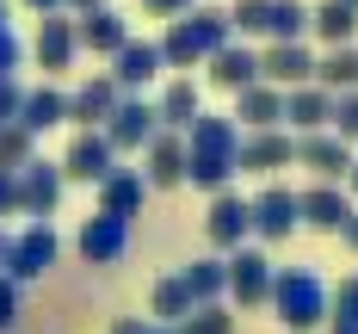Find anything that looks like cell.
Here are the masks:
<instances>
[{"label": "cell", "instance_id": "cell-5", "mask_svg": "<svg viewBox=\"0 0 358 334\" xmlns=\"http://www.w3.org/2000/svg\"><path fill=\"white\" fill-rule=\"evenodd\" d=\"M272 285H278V272H272L266 254H235V266H229L235 303H272Z\"/></svg>", "mask_w": 358, "mask_h": 334}, {"label": "cell", "instance_id": "cell-12", "mask_svg": "<svg viewBox=\"0 0 358 334\" xmlns=\"http://www.w3.org/2000/svg\"><path fill=\"white\" fill-rule=\"evenodd\" d=\"M204 229H210V242L216 248H241V235L253 229V204H241V198H216L210 204V217H204Z\"/></svg>", "mask_w": 358, "mask_h": 334}, {"label": "cell", "instance_id": "cell-15", "mask_svg": "<svg viewBox=\"0 0 358 334\" xmlns=\"http://www.w3.org/2000/svg\"><path fill=\"white\" fill-rule=\"evenodd\" d=\"M315 87H327L334 99L340 93H358V50L346 43V50H327L322 62H315Z\"/></svg>", "mask_w": 358, "mask_h": 334}, {"label": "cell", "instance_id": "cell-18", "mask_svg": "<svg viewBox=\"0 0 358 334\" xmlns=\"http://www.w3.org/2000/svg\"><path fill=\"white\" fill-rule=\"evenodd\" d=\"M106 161H111L106 137H80V143L69 148V174L74 180H106Z\"/></svg>", "mask_w": 358, "mask_h": 334}, {"label": "cell", "instance_id": "cell-38", "mask_svg": "<svg viewBox=\"0 0 358 334\" xmlns=\"http://www.w3.org/2000/svg\"><path fill=\"white\" fill-rule=\"evenodd\" d=\"M6 62H13V37L0 32V69H6Z\"/></svg>", "mask_w": 358, "mask_h": 334}, {"label": "cell", "instance_id": "cell-3", "mask_svg": "<svg viewBox=\"0 0 358 334\" xmlns=\"http://www.w3.org/2000/svg\"><path fill=\"white\" fill-rule=\"evenodd\" d=\"M229 43V19L222 13H192V19H179L167 43H161V56H173V62H198V56H216Z\"/></svg>", "mask_w": 358, "mask_h": 334}, {"label": "cell", "instance_id": "cell-41", "mask_svg": "<svg viewBox=\"0 0 358 334\" xmlns=\"http://www.w3.org/2000/svg\"><path fill=\"white\" fill-rule=\"evenodd\" d=\"M352 192H358V161H352Z\"/></svg>", "mask_w": 358, "mask_h": 334}, {"label": "cell", "instance_id": "cell-35", "mask_svg": "<svg viewBox=\"0 0 358 334\" xmlns=\"http://www.w3.org/2000/svg\"><path fill=\"white\" fill-rule=\"evenodd\" d=\"M25 111H31V124H56V111H62V99H56V93H37V99H31Z\"/></svg>", "mask_w": 358, "mask_h": 334}, {"label": "cell", "instance_id": "cell-39", "mask_svg": "<svg viewBox=\"0 0 358 334\" xmlns=\"http://www.w3.org/2000/svg\"><path fill=\"white\" fill-rule=\"evenodd\" d=\"M148 6H155V13H179L185 0H148Z\"/></svg>", "mask_w": 358, "mask_h": 334}, {"label": "cell", "instance_id": "cell-10", "mask_svg": "<svg viewBox=\"0 0 358 334\" xmlns=\"http://www.w3.org/2000/svg\"><path fill=\"white\" fill-rule=\"evenodd\" d=\"M296 211H303L309 229H346V217H352V204H346L340 186H309V192L296 198Z\"/></svg>", "mask_w": 358, "mask_h": 334}, {"label": "cell", "instance_id": "cell-4", "mask_svg": "<svg viewBox=\"0 0 358 334\" xmlns=\"http://www.w3.org/2000/svg\"><path fill=\"white\" fill-rule=\"evenodd\" d=\"M259 74H266L272 87H290V93H296V87L315 81V56H309L303 43H272V50L259 56Z\"/></svg>", "mask_w": 358, "mask_h": 334}, {"label": "cell", "instance_id": "cell-33", "mask_svg": "<svg viewBox=\"0 0 358 334\" xmlns=\"http://www.w3.org/2000/svg\"><path fill=\"white\" fill-rule=\"evenodd\" d=\"M25 192H31L37 211H50V198H56V174H50L43 161H31V180H25Z\"/></svg>", "mask_w": 358, "mask_h": 334}, {"label": "cell", "instance_id": "cell-14", "mask_svg": "<svg viewBox=\"0 0 358 334\" xmlns=\"http://www.w3.org/2000/svg\"><path fill=\"white\" fill-rule=\"evenodd\" d=\"M309 25L322 32V43H334V50H346L358 32V6H346V0H322L315 13H309Z\"/></svg>", "mask_w": 358, "mask_h": 334}, {"label": "cell", "instance_id": "cell-19", "mask_svg": "<svg viewBox=\"0 0 358 334\" xmlns=\"http://www.w3.org/2000/svg\"><path fill=\"white\" fill-rule=\"evenodd\" d=\"M309 32V6L303 0H272V43H303Z\"/></svg>", "mask_w": 358, "mask_h": 334}, {"label": "cell", "instance_id": "cell-28", "mask_svg": "<svg viewBox=\"0 0 358 334\" xmlns=\"http://www.w3.org/2000/svg\"><path fill=\"white\" fill-rule=\"evenodd\" d=\"M235 25L253 37H272V0H235Z\"/></svg>", "mask_w": 358, "mask_h": 334}, {"label": "cell", "instance_id": "cell-1", "mask_svg": "<svg viewBox=\"0 0 358 334\" xmlns=\"http://www.w3.org/2000/svg\"><path fill=\"white\" fill-rule=\"evenodd\" d=\"M229 174H241V137H235V124L229 118H198L192 124V167H185V180L222 192Z\"/></svg>", "mask_w": 358, "mask_h": 334}, {"label": "cell", "instance_id": "cell-32", "mask_svg": "<svg viewBox=\"0 0 358 334\" xmlns=\"http://www.w3.org/2000/svg\"><path fill=\"white\" fill-rule=\"evenodd\" d=\"M334 130H340V143L358 137V93H340V99H334Z\"/></svg>", "mask_w": 358, "mask_h": 334}, {"label": "cell", "instance_id": "cell-7", "mask_svg": "<svg viewBox=\"0 0 358 334\" xmlns=\"http://www.w3.org/2000/svg\"><path fill=\"white\" fill-rule=\"evenodd\" d=\"M296 161H303V167H315L322 180H340V174H352V143H340V137L315 130V137H303V143H296Z\"/></svg>", "mask_w": 358, "mask_h": 334}, {"label": "cell", "instance_id": "cell-44", "mask_svg": "<svg viewBox=\"0 0 358 334\" xmlns=\"http://www.w3.org/2000/svg\"><path fill=\"white\" fill-rule=\"evenodd\" d=\"M346 6H358V0H346Z\"/></svg>", "mask_w": 358, "mask_h": 334}, {"label": "cell", "instance_id": "cell-24", "mask_svg": "<svg viewBox=\"0 0 358 334\" xmlns=\"http://www.w3.org/2000/svg\"><path fill=\"white\" fill-rule=\"evenodd\" d=\"M143 137H148V111H143V106H117V111H111V137H106V143L136 148Z\"/></svg>", "mask_w": 358, "mask_h": 334}, {"label": "cell", "instance_id": "cell-11", "mask_svg": "<svg viewBox=\"0 0 358 334\" xmlns=\"http://www.w3.org/2000/svg\"><path fill=\"white\" fill-rule=\"evenodd\" d=\"M285 161H296V143L285 130H253L241 143V167H253V174H278Z\"/></svg>", "mask_w": 358, "mask_h": 334}, {"label": "cell", "instance_id": "cell-34", "mask_svg": "<svg viewBox=\"0 0 358 334\" xmlns=\"http://www.w3.org/2000/svg\"><path fill=\"white\" fill-rule=\"evenodd\" d=\"M74 106L87 111V118H99V111H111V87H106V81H99V87H87V93H80Z\"/></svg>", "mask_w": 358, "mask_h": 334}, {"label": "cell", "instance_id": "cell-23", "mask_svg": "<svg viewBox=\"0 0 358 334\" xmlns=\"http://www.w3.org/2000/svg\"><path fill=\"white\" fill-rule=\"evenodd\" d=\"M143 204V180L136 174H111L106 180V217H130Z\"/></svg>", "mask_w": 358, "mask_h": 334}, {"label": "cell", "instance_id": "cell-26", "mask_svg": "<svg viewBox=\"0 0 358 334\" xmlns=\"http://www.w3.org/2000/svg\"><path fill=\"white\" fill-rule=\"evenodd\" d=\"M69 50H74V32H69V19H50V25H43V43H37L43 69H62V62H69Z\"/></svg>", "mask_w": 358, "mask_h": 334}, {"label": "cell", "instance_id": "cell-21", "mask_svg": "<svg viewBox=\"0 0 358 334\" xmlns=\"http://www.w3.org/2000/svg\"><path fill=\"white\" fill-rule=\"evenodd\" d=\"M192 303H198V297H192L185 279H161V285H155V316H167V322H185Z\"/></svg>", "mask_w": 358, "mask_h": 334}, {"label": "cell", "instance_id": "cell-40", "mask_svg": "<svg viewBox=\"0 0 358 334\" xmlns=\"http://www.w3.org/2000/svg\"><path fill=\"white\" fill-rule=\"evenodd\" d=\"M111 334H148V328H143V322H117Z\"/></svg>", "mask_w": 358, "mask_h": 334}, {"label": "cell", "instance_id": "cell-42", "mask_svg": "<svg viewBox=\"0 0 358 334\" xmlns=\"http://www.w3.org/2000/svg\"><path fill=\"white\" fill-rule=\"evenodd\" d=\"M37 6H50V0H37Z\"/></svg>", "mask_w": 358, "mask_h": 334}, {"label": "cell", "instance_id": "cell-43", "mask_svg": "<svg viewBox=\"0 0 358 334\" xmlns=\"http://www.w3.org/2000/svg\"><path fill=\"white\" fill-rule=\"evenodd\" d=\"M80 6H93V0H80Z\"/></svg>", "mask_w": 358, "mask_h": 334}, {"label": "cell", "instance_id": "cell-27", "mask_svg": "<svg viewBox=\"0 0 358 334\" xmlns=\"http://www.w3.org/2000/svg\"><path fill=\"white\" fill-rule=\"evenodd\" d=\"M185 285H192V297H204V303H210V297L229 285V266H216V260H198V266L185 272Z\"/></svg>", "mask_w": 358, "mask_h": 334}, {"label": "cell", "instance_id": "cell-37", "mask_svg": "<svg viewBox=\"0 0 358 334\" xmlns=\"http://www.w3.org/2000/svg\"><path fill=\"white\" fill-rule=\"evenodd\" d=\"M340 235H346V248L358 254V217H346V229H340Z\"/></svg>", "mask_w": 358, "mask_h": 334}, {"label": "cell", "instance_id": "cell-17", "mask_svg": "<svg viewBox=\"0 0 358 334\" xmlns=\"http://www.w3.org/2000/svg\"><path fill=\"white\" fill-rule=\"evenodd\" d=\"M148 174H155V186H179L185 180V167H192V155L179 148V137H155V148H148Z\"/></svg>", "mask_w": 358, "mask_h": 334}, {"label": "cell", "instance_id": "cell-6", "mask_svg": "<svg viewBox=\"0 0 358 334\" xmlns=\"http://www.w3.org/2000/svg\"><path fill=\"white\" fill-rule=\"evenodd\" d=\"M296 192H285V186H266L259 192V204H253V229L266 235V242H285L290 229H296Z\"/></svg>", "mask_w": 358, "mask_h": 334}, {"label": "cell", "instance_id": "cell-30", "mask_svg": "<svg viewBox=\"0 0 358 334\" xmlns=\"http://www.w3.org/2000/svg\"><path fill=\"white\" fill-rule=\"evenodd\" d=\"M179 334H235V322H229L216 303H204V309H192V316L179 322Z\"/></svg>", "mask_w": 358, "mask_h": 334}, {"label": "cell", "instance_id": "cell-31", "mask_svg": "<svg viewBox=\"0 0 358 334\" xmlns=\"http://www.w3.org/2000/svg\"><path fill=\"white\" fill-rule=\"evenodd\" d=\"M87 43H99V50H124V25H117L111 13H93V25H87Z\"/></svg>", "mask_w": 358, "mask_h": 334}, {"label": "cell", "instance_id": "cell-2", "mask_svg": "<svg viewBox=\"0 0 358 334\" xmlns=\"http://www.w3.org/2000/svg\"><path fill=\"white\" fill-rule=\"evenodd\" d=\"M272 309H278V322L296 334L322 328L327 309H334V291L322 285V272H309V266H290V272H278V285H272Z\"/></svg>", "mask_w": 358, "mask_h": 334}, {"label": "cell", "instance_id": "cell-13", "mask_svg": "<svg viewBox=\"0 0 358 334\" xmlns=\"http://www.w3.org/2000/svg\"><path fill=\"white\" fill-rule=\"evenodd\" d=\"M124 248H130L124 217H99V223H87V229H80V254H87V260H117Z\"/></svg>", "mask_w": 358, "mask_h": 334}, {"label": "cell", "instance_id": "cell-29", "mask_svg": "<svg viewBox=\"0 0 358 334\" xmlns=\"http://www.w3.org/2000/svg\"><path fill=\"white\" fill-rule=\"evenodd\" d=\"M161 111H167L173 124H198V93H192L185 81H173V87H167V99H161Z\"/></svg>", "mask_w": 358, "mask_h": 334}, {"label": "cell", "instance_id": "cell-25", "mask_svg": "<svg viewBox=\"0 0 358 334\" xmlns=\"http://www.w3.org/2000/svg\"><path fill=\"white\" fill-rule=\"evenodd\" d=\"M155 69H161V50H148V43H124L117 50V81H148Z\"/></svg>", "mask_w": 358, "mask_h": 334}, {"label": "cell", "instance_id": "cell-8", "mask_svg": "<svg viewBox=\"0 0 358 334\" xmlns=\"http://www.w3.org/2000/svg\"><path fill=\"white\" fill-rule=\"evenodd\" d=\"M210 81L229 87V93H248V87H259V56L241 50V43H222V50L210 56Z\"/></svg>", "mask_w": 358, "mask_h": 334}, {"label": "cell", "instance_id": "cell-22", "mask_svg": "<svg viewBox=\"0 0 358 334\" xmlns=\"http://www.w3.org/2000/svg\"><path fill=\"white\" fill-rule=\"evenodd\" d=\"M327 322H334V334H358V272L334 285V309H327Z\"/></svg>", "mask_w": 358, "mask_h": 334}, {"label": "cell", "instance_id": "cell-36", "mask_svg": "<svg viewBox=\"0 0 358 334\" xmlns=\"http://www.w3.org/2000/svg\"><path fill=\"white\" fill-rule=\"evenodd\" d=\"M13 322V285H0V328Z\"/></svg>", "mask_w": 358, "mask_h": 334}, {"label": "cell", "instance_id": "cell-9", "mask_svg": "<svg viewBox=\"0 0 358 334\" xmlns=\"http://www.w3.org/2000/svg\"><path fill=\"white\" fill-rule=\"evenodd\" d=\"M285 118L296 124V130H303V137H315L322 124H334V93L309 81V87H296V93H285Z\"/></svg>", "mask_w": 358, "mask_h": 334}, {"label": "cell", "instance_id": "cell-16", "mask_svg": "<svg viewBox=\"0 0 358 334\" xmlns=\"http://www.w3.org/2000/svg\"><path fill=\"white\" fill-rule=\"evenodd\" d=\"M278 118H285V93H278V87H266V81H259V87H248V93H241V124L272 130Z\"/></svg>", "mask_w": 358, "mask_h": 334}, {"label": "cell", "instance_id": "cell-20", "mask_svg": "<svg viewBox=\"0 0 358 334\" xmlns=\"http://www.w3.org/2000/svg\"><path fill=\"white\" fill-rule=\"evenodd\" d=\"M50 254H56L50 229H31V235L13 248V272H25V279H31V272H43V266H50Z\"/></svg>", "mask_w": 358, "mask_h": 334}]
</instances>
